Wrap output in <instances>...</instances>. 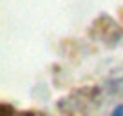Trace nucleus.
<instances>
[{
	"label": "nucleus",
	"instance_id": "f257e3e1",
	"mask_svg": "<svg viewBox=\"0 0 123 116\" xmlns=\"http://www.w3.org/2000/svg\"><path fill=\"white\" fill-rule=\"evenodd\" d=\"M112 116H123V103H121V105H118V107L112 111Z\"/></svg>",
	"mask_w": 123,
	"mask_h": 116
}]
</instances>
